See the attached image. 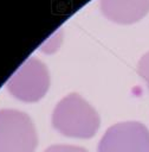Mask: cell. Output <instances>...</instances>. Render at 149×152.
Wrapping results in <instances>:
<instances>
[{"label": "cell", "instance_id": "6da1fadb", "mask_svg": "<svg viewBox=\"0 0 149 152\" xmlns=\"http://www.w3.org/2000/svg\"><path fill=\"white\" fill-rule=\"evenodd\" d=\"M52 125L66 137L89 139L99 127V116L83 97L70 94L57 103L52 114Z\"/></svg>", "mask_w": 149, "mask_h": 152}, {"label": "cell", "instance_id": "7a4b0ae2", "mask_svg": "<svg viewBox=\"0 0 149 152\" xmlns=\"http://www.w3.org/2000/svg\"><path fill=\"white\" fill-rule=\"evenodd\" d=\"M37 133L30 116L15 109L0 110V152H34Z\"/></svg>", "mask_w": 149, "mask_h": 152}, {"label": "cell", "instance_id": "3957f363", "mask_svg": "<svg viewBox=\"0 0 149 152\" xmlns=\"http://www.w3.org/2000/svg\"><path fill=\"white\" fill-rule=\"evenodd\" d=\"M48 84L45 65L35 58H30L8 80L7 88L14 97L25 102H35L45 95Z\"/></svg>", "mask_w": 149, "mask_h": 152}, {"label": "cell", "instance_id": "277c9868", "mask_svg": "<svg viewBox=\"0 0 149 152\" xmlns=\"http://www.w3.org/2000/svg\"><path fill=\"white\" fill-rule=\"evenodd\" d=\"M98 152H149V129L137 121L112 125L103 134Z\"/></svg>", "mask_w": 149, "mask_h": 152}, {"label": "cell", "instance_id": "5b68a950", "mask_svg": "<svg viewBox=\"0 0 149 152\" xmlns=\"http://www.w3.org/2000/svg\"><path fill=\"white\" fill-rule=\"evenodd\" d=\"M103 14L119 24L138 21L149 11V0H101Z\"/></svg>", "mask_w": 149, "mask_h": 152}, {"label": "cell", "instance_id": "8992f818", "mask_svg": "<svg viewBox=\"0 0 149 152\" xmlns=\"http://www.w3.org/2000/svg\"><path fill=\"white\" fill-rule=\"evenodd\" d=\"M44 152H88V151L80 146L58 144V145H52V146L47 147Z\"/></svg>", "mask_w": 149, "mask_h": 152}, {"label": "cell", "instance_id": "52a82bcc", "mask_svg": "<svg viewBox=\"0 0 149 152\" xmlns=\"http://www.w3.org/2000/svg\"><path fill=\"white\" fill-rule=\"evenodd\" d=\"M138 74L145 81L148 88H149V52L142 56V58L138 62Z\"/></svg>", "mask_w": 149, "mask_h": 152}]
</instances>
